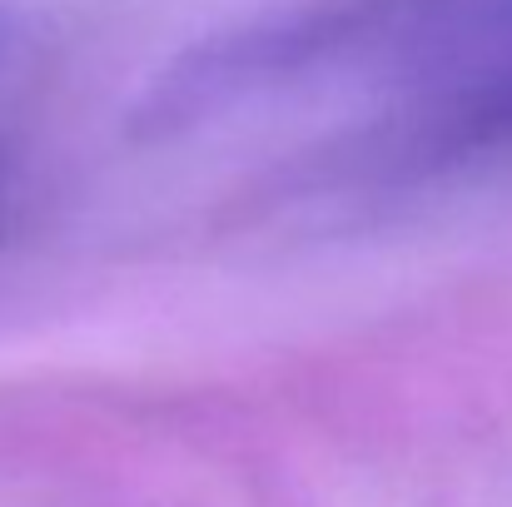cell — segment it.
I'll return each instance as SVG.
<instances>
[{
  "instance_id": "1",
  "label": "cell",
  "mask_w": 512,
  "mask_h": 507,
  "mask_svg": "<svg viewBox=\"0 0 512 507\" xmlns=\"http://www.w3.org/2000/svg\"><path fill=\"white\" fill-rule=\"evenodd\" d=\"M403 15V100L383 125L393 155L453 160L508 150L512 0H408Z\"/></svg>"
},
{
  "instance_id": "2",
  "label": "cell",
  "mask_w": 512,
  "mask_h": 507,
  "mask_svg": "<svg viewBox=\"0 0 512 507\" xmlns=\"http://www.w3.org/2000/svg\"><path fill=\"white\" fill-rule=\"evenodd\" d=\"M25 40H30V25H25V15H20L15 5H5V0H0V75H5V70L20 60Z\"/></svg>"
}]
</instances>
